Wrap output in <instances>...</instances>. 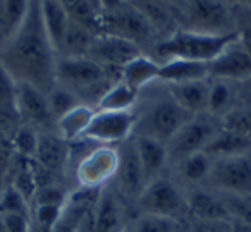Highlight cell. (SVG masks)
Here are the masks:
<instances>
[{
    "label": "cell",
    "instance_id": "6da1fadb",
    "mask_svg": "<svg viewBox=\"0 0 251 232\" xmlns=\"http://www.w3.org/2000/svg\"><path fill=\"white\" fill-rule=\"evenodd\" d=\"M0 62L16 81H25L43 93L55 86L57 53L43 29L40 0H31L25 21L0 50Z\"/></svg>",
    "mask_w": 251,
    "mask_h": 232
},
{
    "label": "cell",
    "instance_id": "7a4b0ae2",
    "mask_svg": "<svg viewBox=\"0 0 251 232\" xmlns=\"http://www.w3.org/2000/svg\"><path fill=\"white\" fill-rule=\"evenodd\" d=\"M114 71L100 66L88 57H57L55 84L73 91L81 103L97 108L105 91L121 77L112 76Z\"/></svg>",
    "mask_w": 251,
    "mask_h": 232
},
{
    "label": "cell",
    "instance_id": "3957f363",
    "mask_svg": "<svg viewBox=\"0 0 251 232\" xmlns=\"http://www.w3.org/2000/svg\"><path fill=\"white\" fill-rule=\"evenodd\" d=\"M237 38V31L229 35H212L188 28L176 29L172 35L162 38L155 45V60L165 62L172 59H182L208 64Z\"/></svg>",
    "mask_w": 251,
    "mask_h": 232
},
{
    "label": "cell",
    "instance_id": "277c9868",
    "mask_svg": "<svg viewBox=\"0 0 251 232\" xmlns=\"http://www.w3.org/2000/svg\"><path fill=\"white\" fill-rule=\"evenodd\" d=\"M191 117L165 90V95L153 98L141 110H136L134 136H147L169 145L176 132Z\"/></svg>",
    "mask_w": 251,
    "mask_h": 232
},
{
    "label": "cell",
    "instance_id": "5b68a950",
    "mask_svg": "<svg viewBox=\"0 0 251 232\" xmlns=\"http://www.w3.org/2000/svg\"><path fill=\"white\" fill-rule=\"evenodd\" d=\"M134 203L140 213L160 215V217L176 218V220L182 211L188 210V201L181 189L172 180L164 177L150 180Z\"/></svg>",
    "mask_w": 251,
    "mask_h": 232
},
{
    "label": "cell",
    "instance_id": "8992f818",
    "mask_svg": "<svg viewBox=\"0 0 251 232\" xmlns=\"http://www.w3.org/2000/svg\"><path fill=\"white\" fill-rule=\"evenodd\" d=\"M119 167L117 146L95 145L79 162L76 163L77 187L103 189L115 179Z\"/></svg>",
    "mask_w": 251,
    "mask_h": 232
},
{
    "label": "cell",
    "instance_id": "52a82bcc",
    "mask_svg": "<svg viewBox=\"0 0 251 232\" xmlns=\"http://www.w3.org/2000/svg\"><path fill=\"white\" fill-rule=\"evenodd\" d=\"M136 112L97 110L83 138L95 145H121L134 136Z\"/></svg>",
    "mask_w": 251,
    "mask_h": 232
},
{
    "label": "cell",
    "instance_id": "ba28073f",
    "mask_svg": "<svg viewBox=\"0 0 251 232\" xmlns=\"http://www.w3.org/2000/svg\"><path fill=\"white\" fill-rule=\"evenodd\" d=\"M188 29L212 35L236 33L230 5L222 0H188Z\"/></svg>",
    "mask_w": 251,
    "mask_h": 232
},
{
    "label": "cell",
    "instance_id": "9c48e42d",
    "mask_svg": "<svg viewBox=\"0 0 251 232\" xmlns=\"http://www.w3.org/2000/svg\"><path fill=\"white\" fill-rule=\"evenodd\" d=\"M219 129L212 115H193L169 141V160L181 162L193 153L203 152Z\"/></svg>",
    "mask_w": 251,
    "mask_h": 232
},
{
    "label": "cell",
    "instance_id": "30bf717a",
    "mask_svg": "<svg viewBox=\"0 0 251 232\" xmlns=\"http://www.w3.org/2000/svg\"><path fill=\"white\" fill-rule=\"evenodd\" d=\"M208 182L222 194H251V156L215 158Z\"/></svg>",
    "mask_w": 251,
    "mask_h": 232
},
{
    "label": "cell",
    "instance_id": "8fae6325",
    "mask_svg": "<svg viewBox=\"0 0 251 232\" xmlns=\"http://www.w3.org/2000/svg\"><path fill=\"white\" fill-rule=\"evenodd\" d=\"M101 33L121 36V38L136 43L138 47L151 42L157 35L147 19L129 4V0L119 11L101 14Z\"/></svg>",
    "mask_w": 251,
    "mask_h": 232
},
{
    "label": "cell",
    "instance_id": "7c38bea8",
    "mask_svg": "<svg viewBox=\"0 0 251 232\" xmlns=\"http://www.w3.org/2000/svg\"><path fill=\"white\" fill-rule=\"evenodd\" d=\"M16 110L23 124L42 132L55 126L47 93L25 81H16Z\"/></svg>",
    "mask_w": 251,
    "mask_h": 232
},
{
    "label": "cell",
    "instance_id": "4fadbf2b",
    "mask_svg": "<svg viewBox=\"0 0 251 232\" xmlns=\"http://www.w3.org/2000/svg\"><path fill=\"white\" fill-rule=\"evenodd\" d=\"M138 55H141V49L136 43L121 38V36L100 33L95 36L86 57L100 66L121 74L122 67L129 64L133 59H136Z\"/></svg>",
    "mask_w": 251,
    "mask_h": 232
},
{
    "label": "cell",
    "instance_id": "5bb4252c",
    "mask_svg": "<svg viewBox=\"0 0 251 232\" xmlns=\"http://www.w3.org/2000/svg\"><path fill=\"white\" fill-rule=\"evenodd\" d=\"M117 153L119 167L114 179L115 186H117L119 194L136 201V198L147 186V179H145L143 167H141L140 156H138L134 138H129L127 141L117 145Z\"/></svg>",
    "mask_w": 251,
    "mask_h": 232
},
{
    "label": "cell",
    "instance_id": "9a60e30c",
    "mask_svg": "<svg viewBox=\"0 0 251 232\" xmlns=\"http://www.w3.org/2000/svg\"><path fill=\"white\" fill-rule=\"evenodd\" d=\"M208 77L227 83H246L251 79V55L239 38L208 62Z\"/></svg>",
    "mask_w": 251,
    "mask_h": 232
},
{
    "label": "cell",
    "instance_id": "2e32d148",
    "mask_svg": "<svg viewBox=\"0 0 251 232\" xmlns=\"http://www.w3.org/2000/svg\"><path fill=\"white\" fill-rule=\"evenodd\" d=\"M35 162L49 172H60L69 165V143L57 132L40 131Z\"/></svg>",
    "mask_w": 251,
    "mask_h": 232
},
{
    "label": "cell",
    "instance_id": "e0dca14e",
    "mask_svg": "<svg viewBox=\"0 0 251 232\" xmlns=\"http://www.w3.org/2000/svg\"><path fill=\"white\" fill-rule=\"evenodd\" d=\"M40 16H42L43 29L59 57L64 36H66L71 23L69 12L62 4V0H40Z\"/></svg>",
    "mask_w": 251,
    "mask_h": 232
},
{
    "label": "cell",
    "instance_id": "ac0fdd59",
    "mask_svg": "<svg viewBox=\"0 0 251 232\" xmlns=\"http://www.w3.org/2000/svg\"><path fill=\"white\" fill-rule=\"evenodd\" d=\"M165 86H167V91L171 93V97L189 115L206 114L210 79L189 81V83H179V84H165Z\"/></svg>",
    "mask_w": 251,
    "mask_h": 232
},
{
    "label": "cell",
    "instance_id": "d6986e66",
    "mask_svg": "<svg viewBox=\"0 0 251 232\" xmlns=\"http://www.w3.org/2000/svg\"><path fill=\"white\" fill-rule=\"evenodd\" d=\"M136 143L138 156H140L141 167H143L145 179L147 184L150 180L160 177V172L169 162V150L167 145L162 141H157L153 138L147 136H133Z\"/></svg>",
    "mask_w": 251,
    "mask_h": 232
},
{
    "label": "cell",
    "instance_id": "ffe728a7",
    "mask_svg": "<svg viewBox=\"0 0 251 232\" xmlns=\"http://www.w3.org/2000/svg\"><path fill=\"white\" fill-rule=\"evenodd\" d=\"M129 4L147 19L157 35L165 33L169 36L176 31L174 9L169 0H129Z\"/></svg>",
    "mask_w": 251,
    "mask_h": 232
},
{
    "label": "cell",
    "instance_id": "44dd1931",
    "mask_svg": "<svg viewBox=\"0 0 251 232\" xmlns=\"http://www.w3.org/2000/svg\"><path fill=\"white\" fill-rule=\"evenodd\" d=\"M188 201V211L195 220H229L230 215L222 196L205 189H193Z\"/></svg>",
    "mask_w": 251,
    "mask_h": 232
},
{
    "label": "cell",
    "instance_id": "7402d4cb",
    "mask_svg": "<svg viewBox=\"0 0 251 232\" xmlns=\"http://www.w3.org/2000/svg\"><path fill=\"white\" fill-rule=\"evenodd\" d=\"M201 79H210L208 64L205 62H195V60L182 59H172L160 62L158 81H164L165 84H179Z\"/></svg>",
    "mask_w": 251,
    "mask_h": 232
},
{
    "label": "cell",
    "instance_id": "603a6c76",
    "mask_svg": "<svg viewBox=\"0 0 251 232\" xmlns=\"http://www.w3.org/2000/svg\"><path fill=\"white\" fill-rule=\"evenodd\" d=\"M158 71H160V62L148 55H138L129 64H126L121 71V79L126 84H129L136 91H143L155 81H158Z\"/></svg>",
    "mask_w": 251,
    "mask_h": 232
},
{
    "label": "cell",
    "instance_id": "cb8c5ba5",
    "mask_svg": "<svg viewBox=\"0 0 251 232\" xmlns=\"http://www.w3.org/2000/svg\"><path fill=\"white\" fill-rule=\"evenodd\" d=\"M208 153L213 160L226 158V156H237V155H250L251 152V138L250 136L239 134V132L227 131L220 128L215 132L206 148L203 150Z\"/></svg>",
    "mask_w": 251,
    "mask_h": 232
},
{
    "label": "cell",
    "instance_id": "d4e9b609",
    "mask_svg": "<svg viewBox=\"0 0 251 232\" xmlns=\"http://www.w3.org/2000/svg\"><path fill=\"white\" fill-rule=\"evenodd\" d=\"M122 208L117 194L112 191H101L95 206L93 232H121L122 231Z\"/></svg>",
    "mask_w": 251,
    "mask_h": 232
},
{
    "label": "cell",
    "instance_id": "484cf974",
    "mask_svg": "<svg viewBox=\"0 0 251 232\" xmlns=\"http://www.w3.org/2000/svg\"><path fill=\"white\" fill-rule=\"evenodd\" d=\"M97 108L86 103H79L77 107H74L71 112H67L64 117H60L55 122L57 134L60 138H64L67 143L77 141L83 139L84 132H86L88 126H90L91 119H93Z\"/></svg>",
    "mask_w": 251,
    "mask_h": 232
},
{
    "label": "cell",
    "instance_id": "4316f807",
    "mask_svg": "<svg viewBox=\"0 0 251 232\" xmlns=\"http://www.w3.org/2000/svg\"><path fill=\"white\" fill-rule=\"evenodd\" d=\"M140 98V91L126 84L122 79L115 81L105 95L100 98L97 105V110H110V112H124V110H134Z\"/></svg>",
    "mask_w": 251,
    "mask_h": 232
},
{
    "label": "cell",
    "instance_id": "83f0119b",
    "mask_svg": "<svg viewBox=\"0 0 251 232\" xmlns=\"http://www.w3.org/2000/svg\"><path fill=\"white\" fill-rule=\"evenodd\" d=\"M95 36H97L95 31L71 19L62 47H60L59 57H86Z\"/></svg>",
    "mask_w": 251,
    "mask_h": 232
},
{
    "label": "cell",
    "instance_id": "f1b7e54d",
    "mask_svg": "<svg viewBox=\"0 0 251 232\" xmlns=\"http://www.w3.org/2000/svg\"><path fill=\"white\" fill-rule=\"evenodd\" d=\"M71 19L81 23L97 35L101 33V9L98 0H62Z\"/></svg>",
    "mask_w": 251,
    "mask_h": 232
},
{
    "label": "cell",
    "instance_id": "f546056e",
    "mask_svg": "<svg viewBox=\"0 0 251 232\" xmlns=\"http://www.w3.org/2000/svg\"><path fill=\"white\" fill-rule=\"evenodd\" d=\"M177 167L182 179H186L188 182L198 184L203 182V180H208L213 167V158L208 153L198 152L177 162Z\"/></svg>",
    "mask_w": 251,
    "mask_h": 232
},
{
    "label": "cell",
    "instance_id": "4dcf8cb0",
    "mask_svg": "<svg viewBox=\"0 0 251 232\" xmlns=\"http://www.w3.org/2000/svg\"><path fill=\"white\" fill-rule=\"evenodd\" d=\"M11 141L16 155L26 160H35L36 150H38V141H40V131L31 128V126L21 124L19 128L14 129V132L11 136Z\"/></svg>",
    "mask_w": 251,
    "mask_h": 232
},
{
    "label": "cell",
    "instance_id": "1f68e13d",
    "mask_svg": "<svg viewBox=\"0 0 251 232\" xmlns=\"http://www.w3.org/2000/svg\"><path fill=\"white\" fill-rule=\"evenodd\" d=\"M232 105V88L230 83L227 81H217L212 79L208 91V107H206V114L217 117V115H226L230 110Z\"/></svg>",
    "mask_w": 251,
    "mask_h": 232
},
{
    "label": "cell",
    "instance_id": "d6a6232c",
    "mask_svg": "<svg viewBox=\"0 0 251 232\" xmlns=\"http://www.w3.org/2000/svg\"><path fill=\"white\" fill-rule=\"evenodd\" d=\"M31 213V203L29 200L16 189L12 184H7L0 189V215H29Z\"/></svg>",
    "mask_w": 251,
    "mask_h": 232
},
{
    "label": "cell",
    "instance_id": "836d02e7",
    "mask_svg": "<svg viewBox=\"0 0 251 232\" xmlns=\"http://www.w3.org/2000/svg\"><path fill=\"white\" fill-rule=\"evenodd\" d=\"M47 98H49L50 112H52L55 122L59 121L60 117H64L67 112H71L74 107H77V105L81 103V100L73 91L60 86V84H55V86L47 93Z\"/></svg>",
    "mask_w": 251,
    "mask_h": 232
},
{
    "label": "cell",
    "instance_id": "e575fe53",
    "mask_svg": "<svg viewBox=\"0 0 251 232\" xmlns=\"http://www.w3.org/2000/svg\"><path fill=\"white\" fill-rule=\"evenodd\" d=\"M69 191L55 182L42 184L33 196L31 206H60L64 208L69 200Z\"/></svg>",
    "mask_w": 251,
    "mask_h": 232
},
{
    "label": "cell",
    "instance_id": "d590c367",
    "mask_svg": "<svg viewBox=\"0 0 251 232\" xmlns=\"http://www.w3.org/2000/svg\"><path fill=\"white\" fill-rule=\"evenodd\" d=\"M220 128L251 138V108H230L226 115L220 117Z\"/></svg>",
    "mask_w": 251,
    "mask_h": 232
},
{
    "label": "cell",
    "instance_id": "8d00e7d4",
    "mask_svg": "<svg viewBox=\"0 0 251 232\" xmlns=\"http://www.w3.org/2000/svg\"><path fill=\"white\" fill-rule=\"evenodd\" d=\"M177 229L179 222L176 218L148 213H140L133 225V232H176Z\"/></svg>",
    "mask_w": 251,
    "mask_h": 232
},
{
    "label": "cell",
    "instance_id": "74e56055",
    "mask_svg": "<svg viewBox=\"0 0 251 232\" xmlns=\"http://www.w3.org/2000/svg\"><path fill=\"white\" fill-rule=\"evenodd\" d=\"M230 218L251 225V194H220Z\"/></svg>",
    "mask_w": 251,
    "mask_h": 232
},
{
    "label": "cell",
    "instance_id": "f35d334b",
    "mask_svg": "<svg viewBox=\"0 0 251 232\" xmlns=\"http://www.w3.org/2000/svg\"><path fill=\"white\" fill-rule=\"evenodd\" d=\"M31 0H4V11H5V19H7V28H9V38L14 35L16 29L21 26V23L25 21L26 14Z\"/></svg>",
    "mask_w": 251,
    "mask_h": 232
},
{
    "label": "cell",
    "instance_id": "ab89813d",
    "mask_svg": "<svg viewBox=\"0 0 251 232\" xmlns=\"http://www.w3.org/2000/svg\"><path fill=\"white\" fill-rule=\"evenodd\" d=\"M14 160H16V153L14 148H12L11 138H7L4 131H0V182L11 174Z\"/></svg>",
    "mask_w": 251,
    "mask_h": 232
},
{
    "label": "cell",
    "instance_id": "60d3db41",
    "mask_svg": "<svg viewBox=\"0 0 251 232\" xmlns=\"http://www.w3.org/2000/svg\"><path fill=\"white\" fill-rule=\"evenodd\" d=\"M186 232H232V218L229 220H195Z\"/></svg>",
    "mask_w": 251,
    "mask_h": 232
},
{
    "label": "cell",
    "instance_id": "b9f144b4",
    "mask_svg": "<svg viewBox=\"0 0 251 232\" xmlns=\"http://www.w3.org/2000/svg\"><path fill=\"white\" fill-rule=\"evenodd\" d=\"M2 217V215H0ZM5 222L7 232H31L29 215H5L2 217Z\"/></svg>",
    "mask_w": 251,
    "mask_h": 232
},
{
    "label": "cell",
    "instance_id": "7bdbcfd3",
    "mask_svg": "<svg viewBox=\"0 0 251 232\" xmlns=\"http://www.w3.org/2000/svg\"><path fill=\"white\" fill-rule=\"evenodd\" d=\"M9 40V28H7V19H5L4 11V0H0V50L7 43Z\"/></svg>",
    "mask_w": 251,
    "mask_h": 232
},
{
    "label": "cell",
    "instance_id": "ee69618b",
    "mask_svg": "<svg viewBox=\"0 0 251 232\" xmlns=\"http://www.w3.org/2000/svg\"><path fill=\"white\" fill-rule=\"evenodd\" d=\"M127 4V0H98V5L101 9V14H110Z\"/></svg>",
    "mask_w": 251,
    "mask_h": 232
},
{
    "label": "cell",
    "instance_id": "f6af8a7d",
    "mask_svg": "<svg viewBox=\"0 0 251 232\" xmlns=\"http://www.w3.org/2000/svg\"><path fill=\"white\" fill-rule=\"evenodd\" d=\"M227 2L234 7H251V0H227Z\"/></svg>",
    "mask_w": 251,
    "mask_h": 232
},
{
    "label": "cell",
    "instance_id": "bcb514c9",
    "mask_svg": "<svg viewBox=\"0 0 251 232\" xmlns=\"http://www.w3.org/2000/svg\"><path fill=\"white\" fill-rule=\"evenodd\" d=\"M0 232H7V227H5V222L2 217H0Z\"/></svg>",
    "mask_w": 251,
    "mask_h": 232
},
{
    "label": "cell",
    "instance_id": "7dc6e473",
    "mask_svg": "<svg viewBox=\"0 0 251 232\" xmlns=\"http://www.w3.org/2000/svg\"><path fill=\"white\" fill-rule=\"evenodd\" d=\"M246 84L250 86V91H251V79H248V81H246Z\"/></svg>",
    "mask_w": 251,
    "mask_h": 232
},
{
    "label": "cell",
    "instance_id": "c3c4849f",
    "mask_svg": "<svg viewBox=\"0 0 251 232\" xmlns=\"http://www.w3.org/2000/svg\"><path fill=\"white\" fill-rule=\"evenodd\" d=\"M176 232H186V231H182V229H181V227H179V229H177V231H176Z\"/></svg>",
    "mask_w": 251,
    "mask_h": 232
},
{
    "label": "cell",
    "instance_id": "681fc988",
    "mask_svg": "<svg viewBox=\"0 0 251 232\" xmlns=\"http://www.w3.org/2000/svg\"><path fill=\"white\" fill-rule=\"evenodd\" d=\"M0 189H2V187H0Z\"/></svg>",
    "mask_w": 251,
    "mask_h": 232
},
{
    "label": "cell",
    "instance_id": "f907efd6",
    "mask_svg": "<svg viewBox=\"0 0 251 232\" xmlns=\"http://www.w3.org/2000/svg\"><path fill=\"white\" fill-rule=\"evenodd\" d=\"M169 2H171V0H169Z\"/></svg>",
    "mask_w": 251,
    "mask_h": 232
}]
</instances>
